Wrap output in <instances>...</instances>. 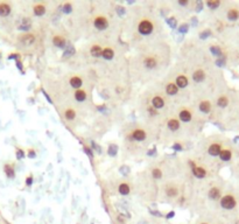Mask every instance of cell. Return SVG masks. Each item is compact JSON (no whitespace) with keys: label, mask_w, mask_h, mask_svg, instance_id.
Returning <instances> with one entry per match:
<instances>
[{"label":"cell","mask_w":239,"mask_h":224,"mask_svg":"<svg viewBox=\"0 0 239 224\" xmlns=\"http://www.w3.org/2000/svg\"><path fill=\"white\" fill-rule=\"evenodd\" d=\"M220 204H222L223 208L232 209L236 205V201H235V199H233L232 196L227 195V196H224V197H223L222 201H220Z\"/></svg>","instance_id":"cell-1"},{"label":"cell","mask_w":239,"mask_h":224,"mask_svg":"<svg viewBox=\"0 0 239 224\" xmlns=\"http://www.w3.org/2000/svg\"><path fill=\"white\" fill-rule=\"evenodd\" d=\"M152 30H153V26L149 21L145 20L139 25V32H140L141 34H144V35H148V34H151Z\"/></svg>","instance_id":"cell-2"},{"label":"cell","mask_w":239,"mask_h":224,"mask_svg":"<svg viewBox=\"0 0 239 224\" xmlns=\"http://www.w3.org/2000/svg\"><path fill=\"white\" fill-rule=\"evenodd\" d=\"M11 11L12 8L9 6V4L7 3H0V16L1 18H6L11 14Z\"/></svg>","instance_id":"cell-3"},{"label":"cell","mask_w":239,"mask_h":224,"mask_svg":"<svg viewBox=\"0 0 239 224\" xmlns=\"http://www.w3.org/2000/svg\"><path fill=\"white\" fill-rule=\"evenodd\" d=\"M95 27L97 29H100V30H103L107 27V21L105 18H97L95 20Z\"/></svg>","instance_id":"cell-4"},{"label":"cell","mask_w":239,"mask_h":224,"mask_svg":"<svg viewBox=\"0 0 239 224\" xmlns=\"http://www.w3.org/2000/svg\"><path fill=\"white\" fill-rule=\"evenodd\" d=\"M144 64L146 68H148V69H153V68H155L157 67V61L153 58V57H146L144 60Z\"/></svg>","instance_id":"cell-5"},{"label":"cell","mask_w":239,"mask_h":224,"mask_svg":"<svg viewBox=\"0 0 239 224\" xmlns=\"http://www.w3.org/2000/svg\"><path fill=\"white\" fill-rule=\"evenodd\" d=\"M133 138L135 139L136 141H142L146 138V133L142 130H135L133 132Z\"/></svg>","instance_id":"cell-6"},{"label":"cell","mask_w":239,"mask_h":224,"mask_svg":"<svg viewBox=\"0 0 239 224\" xmlns=\"http://www.w3.org/2000/svg\"><path fill=\"white\" fill-rule=\"evenodd\" d=\"M54 45L58 47V48H64L66 47V40L61 36H56L54 37Z\"/></svg>","instance_id":"cell-7"},{"label":"cell","mask_w":239,"mask_h":224,"mask_svg":"<svg viewBox=\"0 0 239 224\" xmlns=\"http://www.w3.org/2000/svg\"><path fill=\"white\" fill-rule=\"evenodd\" d=\"M209 153H210L211 155H214V156L220 154V147H219V145H217V144L211 145L210 148H209Z\"/></svg>","instance_id":"cell-8"},{"label":"cell","mask_w":239,"mask_h":224,"mask_svg":"<svg viewBox=\"0 0 239 224\" xmlns=\"http://www.w3.org/2000/svg\"><path fill=\"white\" fill-rule=\"evenodd\" d=\"M193 173L195 174V176H197L199 179H202V178L205 176V171L201 167H194L193 168Z\"/></svg>","instance_id":"cell-9"},{"label":"cell","mask_w":239,"mask_h":224,"mask_svg":"<svg viewBox=\"0 0 239 224\" xmlns=\"http://www.w3.org/2000/svg\"><path fill=\"white\" fill-rule=\"evenodd\" d=\"M180 119H181L182 122H189L190 119H191V114H190L189 111L183 110L180 112Z\"/></svg>","instance_id":"cell-10"},{"label":"cell","mask_w":239,"mask_h":224,"mask_svg":"<svg viewBox=\"0 0 239 224\" xmlns=\"http://www.w3.org/2000/svg\"><path fill=\"white\" fill-rule=\"evenodd\" d=\"M177 85L180 86V88H184V86L188 85V79H187L186 76H178L177 77Z\"/></svg>","instance_id":"cell-11"},{"label":"cell","mask_w":239,"mask_h":224,"mask_svg":"<svg viewBox=\"0 0 239 224\" xmlns=\"http://www.w3.org/2000/svg\"><path fill=\"white\" fill-rule=\"evenodd\" d=\"M204 76H205V75H204V71H202V70H197V71H195L194 73V76H193V77H194V79L196 82H202L203 79H204Z\"/></svg>","instance_id":"cell-12"},{"label":"cell","mask_w":239,"mask_h":224,"mask_svg":"<svg viewBox=\"0 0 239 224\" xmlns=\"http://www.w3.org/2000/svg\"><path fill=\"white\" fill-rule=\"evenodd\" d=\"M75 97H76V99H77L78 102H83V101H85V98H87V94H85V91H83V90H78V91H76Z\"/></svg>","instance_id":"cell-13"},{"label":"cell","mask_w":239,"mask_h":224,"mask_svg":"<svg viewBox=\"0 0 239 224\" xmlns=\"http://www.w3.org/2000/svg\"><path fill=\"white\" fill-rule=\"evenodd\" d=\"M152 103H153V106L157 107V109H160V107L163 106V101H162V98L161 97H154L153 98Z\"/></svg>","instance_id":"cell-14"},{"label":"cell","mask_w":239,"mask_h":224,"mask_svg":"<svg viewBox=\"0 0 239 224\" xmlns=\"http://www.w3.org/2000/svg\"><path fill=\"white\" fill-rule=\"evenodd\" d=\"M220 159L223 161H229L231 159V152L229 150H224V151H220Z\"/></svg>","instance_id":"cell-15"},{"label":"cell","mask_w":239,"mask_h":224,"mask_svg":"<svg viewBox=\"0 0 239 224\" xmlns=\"http://www.w3.org/2000/svg\"><path fill=\"white\" fill-rule=\"evenodd\" d=\"M91 55L93 57H99L102 56V48L98 47V46H95L91 48Z\"/></svg>","instance_id":"cell-16"},{"label":"cell","mask_w":239,"mask_h":224,"mask_svg":"<svg viewBox=\"0 0 239 224\" xmlns=\"http://www.w3.org/2000/svg\"><path fill=\"white\" fill-rule=\"evenodd\" d=\"M168 127L172 131H176L177 128L180 127V123L177 122L176 119H172V120H169L168 123Z\"/></svg>","instance_id":"cell-17"},{"label":"cell","mask_w":239,"mask_h":224,"mask_svg":"<svg viewBox=\"0 0 239 224\" xmlns=\"http://www.w3.org/2000/svg\"><path fill=\"white\" fill-rule=\"evenodd\" d=\"M210 103L209 102H202L201 104H199V109H201V111L202 112H204V113H208L209 111H210Z\"/></svg>","instance_id":"cell-18"},{"label":"cell","mask_w":239,"mask_h":224,"mask_svg":"<svg viewBox=\"0 0 239 224\" xmlns=\"http://www.w3.org/2000/svg\"><path fill=\"white\" fill-rule=\"evenodd\" d=\"M70 84L72 88H79V86L82 85V79L78 77H72L70 81Z\"/></svg>","instance_id":"cell-19"},{"label":"cell","mask_w":239,"mask_h":224,"mask_svg":"<svg viewBox=\"0 0 239 224\" xmlns=\"http://www.w3.org/2000/svg\"><path fill=\"white\" fill-rule=\"evenodd\" d=\"M45 7L42 6V5H36L35 7H34V13H35V15H43L45 14Z\"/></svg>","instance_id":"cell-20"},{"label":"cell","mask_w":239,"mask_h":224,"mask_svg":"<svg viewBox=\"0 0 239 224\" xmlns=\"http://www.w3.org/2000/svg\"><path fill=\"white\" fill-rule=\"evenodd\" d=\"M104 58H106V60H111L112 57H113V50L112 49H104L103 53H102Z\"/></svg>","instance_id":"cell-21"},{"label":"cell","mask_w":239,"mask_h":224,"mask_svg":"<svg viewBox=\"0 0 239 224\" xmlns=\"http://www.w3.org/2000/svg\"><path fill=\"white\" fill-rule=\"evenodd\" d=\"M238 16H239V14H238V12H237L236 9H231L230 12L227 13V18H229V20L235 21V20L238 19Z\"/></svg>","instance_id":"cell-22"},{"label":"cell","mask_w":239,"mask_h":224,"mask_svg":"<svg viewBox=\"0 0 239 224\" xmlns=\"http://www.w3.org/2000/svg\"><path fill=\"white\" fill-rule=\"evenodd\" d=\"M209 197L212 199V200H216L219 197V190L217 188H212L210 192H209Z\"/></svg>","instance_id":"cell-23"},{"label":"cell","mask_w":239,"mask_h":224,"mask_svg":"<svg viewBox=\"0 0 239 224\" xmlns=\"http://www.w3.org/2000/svg\"><path fill=\"white\" fill-rule=\"evenodd\" d=\"M119 193L120 194H123V195H127L128 193H130V187H128L127 184H120L119 186Z\"/></svg>","instance_id":"cell-24"},{"label":"cell","mask_w":239,"mask_h":224,"mask_svg":"<svg viewBox=\"0 0 239 224\" xmlns=\"http://www.w3.org/2000/svg\"><path fill=\"white\" fill-rule=\"evenodd\" d=\"M177 92V86L175 84H168L167 86V94L168 95H175Z\"/></svg>","instance_id":"cell-25"},{"label":"cell","mask_w":239,"mask_h":224,"mask_svg":"<svg viewBox=\"0 0 239 224\" xmlns=\"http://www.w3.org/2000/svg\"><path fill=\"white\" fill-rule=\"evenodd\" d=\"M117 151H118V147L115 146V145H111V146L109 147V154L111 155V156H114L117 154Z\"/></svg>","instance_id":"cell-26"},{"label":"cell","mask_w":239,"mask_h":224,"mask_svg":"<svg viewBox=\"0 0 239 224\" xmlns=\"http://www.w3.org/2000/svg\"><path fill=\"white\" fill-rule=\"evenodd\" d=\"M75 111H72V110H68L66 112V119H69V120H72V119L75 118Z\"/></svg>","instance_id":"cell-27"},{"label":"cell","mask_w":239,"mask_h":224,"mask_svg":"<svg viewBox=\"0 0 239 224\" xmlns=\"http://www.w3.org/2000/svg\"><path fill=\"white\" fill-rule=\"evenodd\" d=\"M211 53L214 54V55H217V56H220V54H222V52H220V48L219 47H211Z\"/></svg>","instance_id":"cell-28"},{"label":"cell","mask_w":239,"mask_h":224,"mask_svg":"<svg viewBox=\"0 0 239 224\" xmlns=\"http://www.w3.org/2000/svg\"><path fill=\"white\" fill-rule=\"evenodd\" d=\"M218 105L220 106V107H224V106H226L227 105V99L225 97H220L218 99Z\"/></svg>","instance_id":"cell-29"},{"label":"cell","mask_w":239,"mask_h":224,"mask_svg":"<svg viewBox=\"0 0 239 224\" xmlns=\"http://www.w3.org/2000/svg\"><path fill=\"white\" fill-rule=\"evenodd\" d=\"M208 6L210 8H217L219 6V1H217V0H215V1H208Z\"/></svg>","instance_id":"cell-30"},{"label":"cell","mask_w":239,"mask_h":224,"mask_svg":"<svg viewBox=\"0 0 239 224\" xmlns=\"http://www.w3.org/2000/svg\"><path fill=\"white\" fill-rule=\"evenodd\" d=\"M161 171L159 169V168H155L154 171H153V176H154V179H160L161 178Z\"/></svg>","instance_id":"cell-31"},{"label":"cell","mask_w":239,"mask_h":224,"mask_svg":"<svg viewBox=\"0 0 239 224\" xmlns=\"http://www.w3.org/2000/svg\"><path fill=\"white\" fill-rule=\"evenodd\" d=\"M72 11V7H71L70 4H66L63 6V12L64 13H70Z\"/></svg>","instance_id":"cell-32"},{"label":"cell","mask_w":239,"mask_h":224,"mask_svg":"<svg viewBox=\"0 0 239 224\" xmlns=\"http://www.w3.org/2000/svg\"><path fill=\"white\" fill-rule=\"evenodd\" d=\"M167 22L170 25V27H173V28L176 27V20H175L174 18H169V19H167Z\"/></svg>","instance_id":"cell-33"},{"label":"cell","mask_w":239,"mask_h":224,"mask_svg":"<svg viewBox=\"0 0 239 224\" xmlns=\"http://www.w3.org/2000/svg\"><path fill=\"white\" fill-rule=\"evenodd\" d=\"M188 28H189V26H188L187 24H183L181 27L178 28V30H180L181 33H187V32H188Z\"/></svg>","instance_id":"cell-34"},{"label":"cell","mask_w":239,"mask_h":224,"mask_svg":"<svg viewBox=\"0 0 239 224\" xmlns=\"http://www.w3.org/2000/svg\"><path fill=\"white\" fill-rule=\"evenodd\" d=\"M75 53V49L71 47V46H69L68 48H66V54H64V56H68V55H71V54H74Z\"/></svg>","instance_id":"cell-35"},{"label":"cell","mask_w":239,"mask_h":224,"mask_svg":"<svg viewBox=\"0 0 239 224\" xmlns=\"http://www.w3.org/2000/svg\"><path fill=\"white\" fill-rule=\"evenodd\" d=\"M176 194H177L176 189H169L168 192H167V195L170 196V197H174V196H176Z\"/></svg>","instance_id":"cell-36"},{"label":"cell","mask_w":239,"mask_h":224,"mask_svg":"<svg viewBox=\"0 0 239 224\" xmlns=\"http://www.w3.org/2000/svg\"><path fill=\"white\" fill-rule=\"evenodd\" d=\"M224 63H225V60H224V57H219L218 60L216 61V64L218 65V67H223V65H224Z\"/></svg>","instance_id":"cell-37"},{"label":"cell","mask_w":239,"mask_h":224,"mask_svg":"<svg viewBox=\"0 0 239 224\" xmlns=\"http://www.w3.org/2000/svg\"><path fill=\"white\" fill-rule=\"evenodd\" d=\"M5 169H6V173H7V175H8V176H11V178H13V176H14V173H13L12 168H11V167L6 166V167H5Z\"/></svg>","instance_id":"cell-38"},{"label":"cell","mask_w":239,"mask_h":224,"mask_svg":"<svg viewBox=\"0 0 239 224\" xmlns=\"http://www.w3.org/2000/svg\"><path fill=\"white\" fill-rule=\"evenodd\" d=\"M210 35V30H205V32H202L201 33V35H199V37L201 39H206V37Z\"/></svg>","instance_id":"cell-39"},{"label":"cell","mask_w":239,"mask_h":224,"mask_svg":"<svg viewBox=\"0 0 239 224\" xmlns=\"http://www.w3.org/2000/svg\"><path fill=\"white\" fill-rule=\"evenodd\" d=\"M120 172H121L124 175H127L128 173H130V169H128V167H126V166H123V167L120 168Z\"/></svg>","instance_id":"cell-40"},{"label":"cell","mask_w":239,"mask_h":224,"mask_svg":"<svg viewBox=\"0 0 239 224\" xmlns=\"http://www.w3.org/2000/svg\"><path fill=\"white\" fill-rule=\"evenodd\" d=\"M84 151H85V153H87V154L89 155L90 158H92V156H93V154H92V152H91V150H89L88 147H84Z\"/></svg>","instance_id":"cell-41"},{"label":"cell","mask_w":239,"mask_h":224,"mask_svg":"<svg viewBox=\"0 0 239 224\" xmlns=\"http://www.w3.org/2000/svg\"><path fill=\"white\" fill-rule=\"evenodd\" d=\"M117 9H118V14H119V15H123L125 13V9L123 7H118Z\"/></svg>","instance_id":"cell-42"},{"label":"cell","mask_w":239,"mask_h":224,"mask_svg":"<svg viewBox=\"0 0 239 224\" xmlns=\"http://www.w3.org/2000/svg\"><path fill=\"white\" fill-rule=\"evenodd\" d=\"M173 148L174 150H177V151H181V146H180L178 144H175V145L173 146Z\"/></svg>","instance_id":"cell-43"},{"label":"cell","mask_w":239,"mask_h":224,"mask_svg":"<svg viewBox=\"0 0 239 224\" xmlns=\"http://www.w3.org/2000/svg\"><path fill=\"white\" fill-rule=\"evenodd\" d=\"M178 4L182 5V6H186V5L188 4V1H186V0H180V1H178Z\"/></svg>","instance_id":"cell-44"},{"label":"cell","mask_w":239,"mask_h":224,"mask_svg":"<svg viewBox=\"0 0 239 224\" xmlns=\"http://www.w3.org/2000/svg\"><path fill=\"white\" fill-rule=\"evenodd\" d=\"M155 153V148H153V150H151V151L148 152V155H153Z\"/></svg>","instance_id":"cell-45"},{"label":"cell","mask_w":239,"mask_h":224,"mask_svg":"<svg viewBox=\"0 0 239 224\" xmlns=\"http://www.w3.org/2000/svg\"><path fill=\"white\" fill-rule=\"evenodd\" d=\"M173 216H174V212H173V211L169 212L168 215H167V217H168V218H170V217H173Z\"/></svg>","instance_id":"cell-46"},{"label":"cell","mask_w":239,"mask_h":224,"mask_svg":"<svg viewBox=\"0 0 239 224\" xmlns=\"http://www.w3.org/2000/svg\"><path fill=\"white\" fill-rule=\"evenodd\" d=\"M27 183L32 184V178H28V180H27Z\"/></svg>","instance_id":"cell-47"},{"label":"cell","mask_w":239,"mask_h":224,"mask_svg":"<svg viewBox=\"0 0 239 224\" xmlns=\"http://www.w3.org/2000/svg\"><path fill=\"white\" fill-rule=\"evenodd\" d=\"M29 156H32V158L35 156V153H34V152H30V153H29Z\"/></svg>","instance_id":"cell-48"},{"label":"cell","mask_w":239,"mask_h":224,"mask_svg":"<svg viewBox=\"0 0 239 224\" xmlns=\"http://www.w3.org/2000/svg\"><path fill=\"white\" fill-rule=\"evenodd\" d=\"M202 224H205V223H202Z\"/></svg>","instance_id":"cell-49"}]
</instances>
